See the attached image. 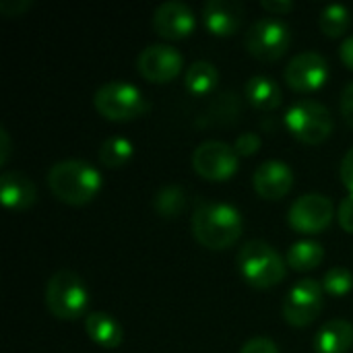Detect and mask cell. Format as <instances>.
Returning <instances> with one entry per match:
<instances>
[{
  "label": "cell",
  "instance_id": "6da1fadb",
  "mask_svg": "<svg viewBox=\"0 0 353 353\" xmlns=\"http://www.w3.org/2000/svg\"><path fill=\"white\" fill-rule=\"evenodd\" d=\"M192 236L209 250L234 246L244 230L242 213L223 201H201L192 213Z\"/></svg>",
  "mask_w": 353,
  "mask_h": 353
},
{
  "label": "cell",
  "instance_id": "7a4b0ae2",
  "mask_svg": "<svg viewBox=\"0 0 353 353\" xmlns=\"http://www.w3.org/2000/svg\"><path fill=\"white\" fill-rule=\"evenodd\" d=\"M52 194L68 205H85L101 190V174L95 165L85 159H62L56 161L48 176Z\"/></svg>",
  "mask_w": 353,
  "mask_h": 353
},
{
  "label": "cell",
  "instance_id": "3957f363",
  "mask_svg": "<svg viewBox=\"0 0 353 353\" xmlns=\"http://www.w3.org/2000/svg\"><path fill=\"white\" fill-rule=\"evenodd\" d=\"M43 300H46V308L56 319L77 321L87 312L89 290L74 271L60 269L48 279Z\"/></svg>",
  "mask_w": 353,
  "mask_h": 353
},
{
  "label": "cell",
  "instance_id": "277c9868",
  "mask_svg": "<svg viewBox=\"0 0 353 353\" xmlns=\"http://www.w3.org/2000/svg\"><path fill=\"white\" fill-rule=\"evenodd\" d=\"M238 269L254 288H273L285 279V261L265 240H250L238 252Z\"/></svg>",
  "mask_w": 353,
  "mask_h": 353
},
{
  "label": "cell",
  "instance_id": "5b68a950",
  "mask_svg": "<svg viewBox=\"0 0 353 353\" xmlns=\"http://www.w3.org/2000/svg\"><path fill=\"white\" fill-rule=\"evenodd\" d=\"M93 105L103 118L116 122L134 120L151 108L145 93L137 85L122 79L103 83L93 93Z\"/></svg>",
  "mask_w": 353,
  "mask_h": 353
},
{
  "label": "cell",
  "instance_id": "8992f818",
  "mask_svg": "<svg viewBox=\"0 0 353 353\" xmlns=\"http://www.w3.org/2000/svg\"><path fill=\"white\" fill-rule=\"evenodd\" d=\"M285 126L302 143H323L333 132V116L321 101L300 99L285 112Z\"/></svg>",
  "mask_w": 353,
  "mask_h": 353
},
{
  "label": "cell",
  "instance_id": "52a82bcc",
  "mask_svg": "<svg viewBox=\"0 0 353 353\" xmlns=\"http://www.w3.org/2000/svg\"><path fill=\"white\" fill-rule=\"evenodd\" d=\"M246 50L259 60H277L292 46V29L283 19L263 17L256 19L244 37Z\"/></svg>",
  "mask_w": 353,
  "mask_h": 353
},
{
  "label": "cell",
  "instance_id": "ba28073f",
  "mask_svg": "<svg viewBox=\"0 0 353 353\" xmlns=\"http://www.w3.org/2000/svg\"><path fill=\"white\" fill-rule=\"evenodd\" d=\"M325 306V288L316 279H300L288 292L281 314L292 327H308L319 319Z\"/></svg>",
  "mask_w": 353,
  "mask_h": 353
},
{
  "label": "cell",
  "instance_id": "9c48e42d",
  "mask_svg": "<svg viewBox=\"0 0 353 353\" xmlns=\"http://www.w3.org/2000/svg\"><path fill=\"white\" fill-rule=\"evenodd\" d=\"M192 168L199 176L211 182H223L232 178L240 168V155L223 141H203L192 151Z\"/></svg>",
  "mask_w": 353,
  "mask_h": 353
},
{
  "label": "cell",
  "instance_id": "30bf717a",
  "mask_svg": "<svg viewBox=\"0 0 353 353\" xmlns=\"http://www.w3.org/2000/svg\"><path fill=\"white\" fill-rule=\"evenodd\" d=\"M333 215L335 207L327 194L308 192L292 203L288 211V221L300 234H321L331 225Z\"/></svg>",
  "mask_w": 353,
  "mask_h": 353
},
{
  "label": "cell",
  "instance_id": "8fae6325",
  "mask_svg": "<svg viewBox=\"0 0 353 353\" xmlns=\"http://www.w3.org/2000/svg\"><path fill=\"white\" fill-rule=\"evenodd\" d=\"M184 56L170 43H151L137 58L139 72L151 83H165L180 74Z\"/></svg>",
  "mask_w": 353,
  "mask_h": 353
},
{
  "label": "cell",
  "instance_id": "7c38bea8",
  "mask_svg": "<svg viewBox=\"0 0 353 353\" xmlns=\"http://www.w3.org/2000/svg\"><path fill=\"white\" fill-rule=\"evenodd\" d=\"M329 79V62L323 54L306 50L296 54L285 66V83L296 91H316Z\"/></svg>",
  "mask_w": 353,
  "mask_h": 353
},
{
  "label": "cell",
  "instance_id": "4fadbf2b",
  "mask_svg": "<svg viewBox=\"0 0 353 353\" xmlns=\"http://www.w3.org/2000/svg\"><path fill=\"white\" fill-rule=\"evenodd\" d=\"M196 27V17L186 2L168 0L161 2L153 12V29L165 39H182Z\"/></svg>",
  "mask_w": 353,
  "mask_h": 353
},
{
  "label": "cell",
  "instance_id": "5bb4252c",
  "mask_svg": "<svg viewBox=\"0 0 353 353\" xmlns=\"http://www.w3.org/2000/svg\"><path fill=\"white\" fill-rule=\"evenodd\" d=\"M252 186L263 199L279 201L294 186V170L281 159L263 161L252 174Z\"/></svg>",
  "mask_w": 353,
  "mask_h": 353
},
{
  "label": "cell",
  "instance_id": "9a60e30c",
  "mask_svg": "<svg viewBox=\"0 0 353 353\" xmlns=\"http://www.w3.org/2000/svg\"><path fill=\"white\" fill-rule=\"evenodd\" d=\"M246 10L238 0H209L203 6V23L205 27L219 35H234L244 23Z\"/></svg>",
  "mask_w": 353,
  "mask_h": 353
},
{
  "label": "cell",
  "instance_id": "2e32d148",
  "mask_svg": "<svg viewBox=\"0 0 353 353\" xmlns=\"http://www.w3.org/2000/svg\"><path fill=\"white\" fill-rule=\"evenodd\" d=\"M37 190L29 176L19 170H8L0 176V201L8 209H27L35 203Z\"/></svg>",
  "mask_w": 353,
  "mask_h": 353
},
{
  "label": "cell",
  "instance_id": "e0dca14e",
  "mask_svg": "<svg viewBox=\"0 0 353 353\" xmlns=\"http://www.w3.org/2000/svg\"><path fill=\"white\" fill-rule=\"evenodd\" d=\"M312 343L319 353L350 352L353 347V325L343 319H333L319 329Z\"/></svg>",
  "mask_w": 353,
  "mask_h": 353
},
{
  "label": "cell",
  "instance_id": "ac0fdd59",
  "mask_svg": "<svg viewBox=\"0 0 353 353\" xmlns=\"http://www.w3.org/2000/svg\"><path fill=\"white\" fill-rule=\"evenodd\" d=\"M85 331L93 343L103 350H116L122 343V325L108 312H91L85 316Z\"/></svg>",
  "mask_w": 353,
  "mask_h": 353
},
{
  "label": "cell",
  "instance_id": "d6986e66",
  "mask_svg": "<svg viewBox=\"0 0 353 353\" xmlns=\"http://www.w3.org/2000/svg\"><path fill=\"white\" fill-rule=\"evenodd\" d=\"M246 99L263 112H271L281 105L283 91L281 85L269 74H254L246 83Z\"/></svg>",
  "mask_w": 353,
  "mask_h": 353
},
{
  "label": "cell",
  "instance_id": "ffe728a7",
  "mask_svg": "<svg viewBox=\"0 0 353 353\" xmlns=\"http://www.w3.org/2000/svg\"><path fill=\"white\" fill-rule=\"evenodd\" d=\"M325 259V248L316 240H298L290 246L285 263L296 271H312Z\"/></svg>",
  "mask_w": 353,
  "mask_h": 353
},
{
  "label": "cell",
  "instance_id": "44dd1931",
  "mask_svg": "<svg viewBox=\"0 0 353 353\" xmlns=\"http://www.w3.org/2000/svg\"><path fill=\"white\" fill-rule=\"evenodd\" d=\"M219 81V70L213 62L209 60H194L184 74L186 89L194 95H205L209 93Z\"/></svg>",
  "mask_w": 353,
  "mask_h": 353
},
{
  "label": "cell",
  "instance_id": "7402d4cb",
  "mask_svg": "<svg viewBox=\"0 0 353 353\" xmlns=\"http://www.w3.org/2000/svg\"><path fill=\"white\" fill-rule=\"evenodd\" d=\"M132 155H134V145H132V141L126 139V137H120V134L108 137V139L101 143L99 153H97L101 165L112 168V170H114V168L126 165V163L132 159Z\"/></svg>",
  "mask_w": 353,
  "mask_h": 353
},
{
  "label": "cell",
  "instance_id": "603a6c76",
  "mask_svg": "<svg viewBox=\"0 0 353 353\" xmlns=\"http://www.w3.org/2000/svg\"><path fill=\"white\" fill-rule=\"evenodd\" d=\"M186 207V190L178 184H165L153 196V209L159 217L174 219Z\"/></svg>",
  "mask_w": 353,
  "mask_h": 353
},
{
  "label": "cell",
  "instance_id": "cb8c5ba5",
  "mask_svg": "<svg viewBox=\"0 0 353 353\" xmlns=\"http://www.w3.org/2000/svg\"><path fill=\"white\" fill-rule=\"evenodd\" d=\"M319 25H321V29H323L325 35L339 37L352 25V10L345 4H339V2L327 4L323 8L321 17H319Z\"/></svg>",
  "mask_w": 353,
  "mask_h": 353
},
{
  "label": "cell",
  "instance_id": "d4e9b609",
  "mask_svg": "<svg viewBox=\"0 0 353 353\" xmlns=\"http://www.w3.org/2000/svg\"><path fill=\"white\" fill-rule=\"evenodd\" d=\"M323 288H325V294L341 298L353 290V273L347 267H333L325 273Z\"/></svg>",
  "mask_w": 353,
  "mask_h": 353
},
{
  "label": "cell",
  "instance_id": "484cf974",
  "mask_svg": "<svg viewBox=\"0 0 353 353\" xmlns=\"http://www.w3.org/2000/svg\"><path fill=\"white\" fill-rule=\"evenodd\" d=\"M261 143H263V139L256 132H242L236 139L234 149H236L238 155H246L248 157V155H254L261 149Z\"/></svg>",
  "mask_w": 353,
  "mask_h": 353
},
{
  "label": "cell",
  "instance_id": "4316f807",
  "mask_svg": "<svg viewBox=\"0 0 353 353\" xmlns=\"http://www.w3.org/2000/svg\"><path fill=\"white\" fill-rule=\"evenodd\" d=\"M240 353H281V352H279V347H277V343H275L273 339H269V337H252V339H248V341L242 345Z\"/></svg>",
  "mask_w": 353,
  "mask_h": 353
},
{
  "label": "cell",
  "instance_id": "83f0119b",
  "mask_svg": "<svg viewBox=\"0 0 353 353\" xmlns=\"http://www.w3.org/2000/svg\"><path fill=\"white\" fill-rule=\"evenodd\" d=\"M337 217H339L341 228H343L347 234H353V194H347V196L341 201Z\"/></svg>",
  "mask_w": 353,
  "mask_h": 353
},
{
  "label": "cell",
  "instance_id": "f1b7e54d",
  "mask_svg": "<svg viewBox=\"0 0 353 353\" xmlns=\"http://www.w3.org/2000/svg\"><path fill=\"white\" fill-rule=\"evenodd\" d=\"M339 108H341V116L343 120L353 126V81L347 83L341 91V99H339Z\"/></svg>",
  "mask_w": 353,
  "mask_h": 353
},
{
  "label": "cell",
  "instance_id": "f546056e",
  "mask_svg": "<svg viewBox=\"0 0 353 353\" xmlns=\"http://www.w3.org/2000/svg\"><path fill=\"white\" fill-rule=\"evenodd\" d=\"M339 174H341V182H343V186L350 190V194H353V147L347 151V153H345V155H343Z\"/></svg>",
  "mask_w": 353,
  "mask_h": 353
},
{
  "label": "cell",
  "instance_id": "4dcf8cb0",
  "mask_svg": "<svg viewBox=\"0 0 353 353\" xmlns=\"http://www.w3.org/2000/svg\"><path fill=\"white\" fill-rule=\"evenodd\" d=\"M33 2L31 0H2L0 2V12L4 17H19L21 12H25Z\"/></svg>",
  "mask_w": 353,
  "mask_h": 353
},
{
  "label": "cell",
  "instance_id": "1f68e13d",
  "mask_svg": "<svg viewBox=\"0 0 353 353\" xmlns=\"http://www.w3.org/2000/svg\"><path fill=\"white\" fill-rule=\"evenodd\" d=\"M261 6L267 12H271L273 17H279V14H285V12L294 10V2L292 0H261Z\"/></svg>",
  "mask_w": 353,
  "mask_h": 353
},
{
  "label": "cell",
  "instance_id": "d6a6232c",
  "mask_svg": "<svg viewBox=\"0 0 353 353\" xmlns=\"http://www.w3.org/2000/svg\"><path fill=\"white\" fill-rule=\"evenodd\" d=\"M339 56L343 60V64L347 68L353 70V35H347L343 41H341V48H339Z\"/></svg>",
  "mask_w": 353,
  "mask_h": 353
},
{
  "label": "cell",
  "instance_id": "836d02e7",
  "mask_svg": "<svg viewBox=\"0 0 353 353\" xmlns=\"http://www.w3.org/2000/svg\"><path fill=\"white\" fill-rule=\"evenodd\" d=\"M10 155V137L4 126H0V163H6Z\"/></svg>",
  "mask_w": 353,
  "mask_h": 353
}]
</instances>
